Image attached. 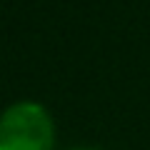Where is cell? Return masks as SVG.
Masks as SVG:
<instances>
[{
	"label": "cell",
	"mask_w": 150,
	"mask_h": 150,
	"mask_svg": "<svg viewBox=\"0 0 150 150\" xmlns=\"http://www.w3.org/2000/svg\"><path fill=\"white\" fill-rule=\"evenodd\" d=\"M73 150H98V148H73Z\"/></svg>",
	"instance_id": "cell-2"
},
{
	"label": "cell",
	"mask_w": 150,
	"mask_h": 150,
	"mask_svg": "<svg viewBox=\"0 0 150 150\" xmlns=\"http://www.w3.org/2000/svg\"><path fill=\"white\" fill-rule=\"evenodd\" d=\"M53 118L40 103L20 100L0 115V150H53Z\"/></svg>",
	"instance_id": "cell-1"
}]
</instances>
